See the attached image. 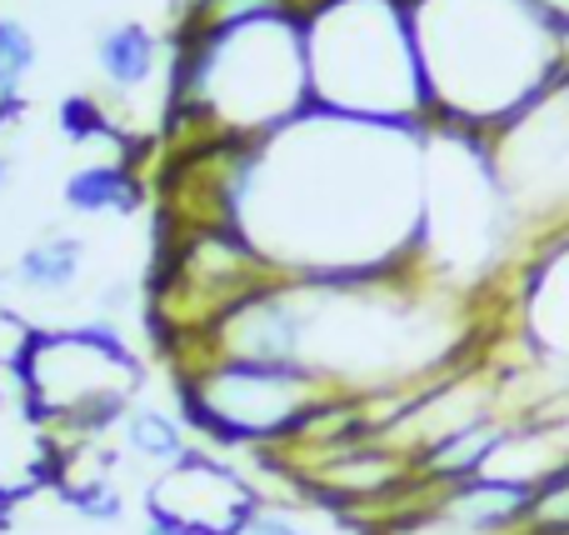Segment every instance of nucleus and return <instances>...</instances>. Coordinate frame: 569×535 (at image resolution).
Here are the masks:
<instances>
[{
    "label": "nucleus",
    "instance_id": "16",
    "mask_svg": "<svg viewBox=\"0 0 569 535\" xmlns=\"http://www.w3.org/2000/svg\"><path fill=\"white\" fill-rule=\"evenodd\" d=\"M30 70H36V36L20 20L0 16V90H20Z\"/></svg>",
    "mask_w": 569,
    "mask_h": 535
},
{
    "label": "nucleus",
    "instance_id": "20",
    "mask_svg": "<svg viewBox=\"0 0 569 535\" xmlns=\"http://www.w3.org/2000/svg\"><path fill=\"white\" fill-rule=\"evenodd\" d=\"M315 6H320V0H290V10H295V16H310Z\"/></svg>",
    "mask_w": 569,
    "mask_h": 535
},
{
    "label": "nucleus",
    "instance_id": "6",
    "mask_svg": "<svg viewBox=\"0 0 569 535\" xmlns=\"http://www.w3.org/2000/svg\"><path fill=\"white\" fill-rule=\"evenodd\" d=\"M340 386L310 366L196 356L180 376V420L220 450H270L300 430V420Z\"/></svg>",
    "mask_w": 569,
    "mask_h": 535
},
{
    "label": "nucleus",
    "instance_id": "21",
    "mask_svg": "<svg viewBox=\"0 0 569 535\" xmlns=\"http://www.w3.org/2000/svg\"><path fill=\"white\" fill-rule=\"evenodd\" d=\"M6 176H10V160L0 156V190H6Z\"/></svg>",
    "mask_w": 569,
    "mask_h": 535
},
{
    "label": "nucleus",
    "instance_id": "18",
    "mask_svg": "<svg viewBox=\"0 0 569 535\" xmlns=\"http://www.w3.org/2000/svg\"><path fill=\"white\" fill-rule=\"evenodd\" d=\"M146 535H196V531L180 526V521L166 516V511H146Z\"/></svg>",
    "mask_w": 569,
    "mask_h": 535
},
{
    "label": "nucleus",
    "instance_id": "14",
    "mask_svg": "<svg viewBox=\"0 0 569 535\" xmlns=\"http://www.w3.org/2000/svg\"><path fill=\"white\" fill-rule=\"evenodd\" d=\"M56 126H60V136L76 140V146H96V140L116 136V120L106 116V106H100L96 96H66L56 110Z\"/></svg>",
    "mask_w": 569,
    "mask_h": 535
},
{
    "label": "nucleus",
    "instance_id": "11",
    "mask_svg": "<svg viewBox=\"0 0 569 535\" xmlns=\"http://www.w3.org/2000/svg\"><path fill=\"white\" fill-rule=\"evenodd\" d=\"M80 266H86V246L76 236H46L20 256L16 280L26 290H40V296H60L80 280Z\"/></svg>",
    "mask_w": 569,
    "mask_h": 535
},
{
    "label": "nucleus",
    "instance_id": "5",
    "mask_svg": "<svg viewBox=\"0 0 569 535\" xmlns=\"http://www.w3.org/2000/svg\"><path fill=\"white\" fill-rule=\"evenodd\" d=\"M16 376L30 416L50 430V456H66L96 446L130 416L140 360L116 326L96 320L76 330H30L16 350Z\"/></svg>",
    "mask_w": 569,
    "mask_h": 535
},
{
    "label": "nucleus",
    "instance_id": "12",
    "mask_svg": "<svg viewBox=\"0 0 569 535\" xmlns=\"http://www.w3.org/2000/svg\"><path fill=\"white\" fill-rule=\"evenodd\" d=\"M126 426V450L150 466H176L180 456L190 450L186 440V420H176L170 410H156V406H130V416L120 420Z\"/></svg>",
    "mask_w": 569,
    "mask_h": 535
},
{
    "label": "nucleus",
    "instance_id": "9",
    "mask_svg": "<svg viewBox=\"0 0 569 535\" xmlns=\"http://www.w3.org/2000/svg\"><path fill=\"white\" fill-rule=\"evenodd\" d=\"M96 66L106 76L110 90L130 96V90L150 86L160 70V36L140 20H120V26H106L96 40Z\"/></svg>",
    "mask_w": 569,
    "mask_h": 535
},
{
    "label": "nucleus",
    "instance_id": "13",
    "mask_svg": "<svg viewBox=\"0 0 569 535\" xmlns=\"http://www.w3.org/2000/svg\"><path fill=\"white\" fill-rule=\"evenodd\" d=\"M525 535H569V460L555 476H545L530 491V516H525Z\"/></svg>",
    "mask_w": 569,
    "mask_h": 535
},
{
    "label": "nucleus",
    "instance_id": "10",
    "mask_svg": "<svg viewBox=\"0 0 569 535\" xmlns=\"http://www.w3.org/2000/svg\"><path fill=\"white\" fill-rule=\"evenodd\" d=\"M66 206L76 216H130L140 206V176L126 160H96L66 180Z\"/></svg>",
    "mask_w": 569,
    "mask_h": 535
},
{
    "label": "nucleus",
    "instance_id": "22",
    "mask_svg": "<svg viewBox=\"0 0 569 535\" xmlns=\"http://www.w3.org/2000/svg\"><path fill=\"white\" fill-rule=\"evenodd\" d=\"M236 535H256V531H250V526H246V531H236Z\"/></svg>",
    "mask_w": 569,
    "mask_h": 535
},
{
    "label": "nucleus",
    "instance_id": "3",
    "mask_svg": "<svg viewBox=\"0 0 569 535\" xmlns=\"http://www.w3.org/2000/svg\"><path fill=\"white\" fill-rule=\"evenodd\" d=\"M170 110L206 140H266L310 110V60L300 16L180 30Z\"/></svg>",
    "mask_w": 569,
    "mask_h": 535
},
{
    "label": "nucleus",
    "instance_id": "15",
    "mask_svg": "<svg viewBox=\"0 0 569 535\" xmlns=\"http://www.w3.org/2000/svg\"><path fill=\"white\" fill-rule=\"evenodd\" d=\"M66 491V506L76 511L80 521H96V526H116L126 516V501H120L116 480H70Z\"/></svg>",
    "mask_w": 569,
    "mask_h": 535
},
{
    "label": "nucleus",
    "instance_id": "2",
    "mask_svg": "<svg viewBox=\"0 0 569 535\" xmlns=\"http://www.w3.org/2000/svg\"><path fill=\"white\" fill-rule=\"evenodd\" d=\"M430 126L490 140L560 80L535 0H405Z\"/></svg>",
    "mask_w": 569,
    "mask_h": 535
},
{
    "label": "nucleus",
    "instance_id": "8",
    "mask_svg": "<svg viewBox=\"0 0 569 535\" xmlns=\"http://www.w3.org/2000/svg\"><path fill=\"white\" fill-rule=\"evenodd\" d=\"M425 506L440 511L445 521L475 531V535H525L530 516V491L500 476H470L455 486H420Z\"/></svg>",
    "mask_w": 569,
    "mask_h": 535
},
{
    "label": "nucleus",
    "instance_id": "4",
    "mask_svg": "<svg viewBox=\"0 0 569 535\" xmlns=\"http://www.w3.org/2000/svg\"><path fill=\"white\" fill-rule=\"evenodd\" d=\"M305 26L310 106L385 126H430L405 0H320Z\"/></svg>",
    "mask_w": 569,
    "mask_h": 535
},
{
    "label": "nucleus",
    "instance_id": "17",
    "mask_svg": "<svg viewBox=\"0 0 569 535\" xmlns=\"http://www.w3.org/2000/svg\"><path fill=\"white\" fill-rule=\"evenodd\" d=\"M250 531H256V535H305V531L295 526L284 511H276V506H260L256 521H250Z\"/></svg>",
    "mask_w": 569,
    "mask_h": 535
},
{
    "label": "nucleus",
    "instance_id": "19",
    "mask_svg": "<svg viewBox=\"0 0 569 535\" xmlns=\"http://www.w3.org/2000/svg\"><path fill=\"white\" fill-rule=\"evenodd\" d=\"M535 10L550 20V30H565L569 26V0H535Z\"/></svg>",
    "mask_w": 569,
    "mask_h": 535
},
{
    "label": "nucleus",
    "instance_id": "7",
    "mask_svg": "<svg viewBox=\"0 0 569 535\" xmlns=\"http://www.w3.org/2000/svg\"><path fill=\"white\" fill-rule=\"evenodd\" d=\"M266 506L260 491L240 476L230 460H220L216 450L190 446L176 466H166L146 491V511H166L180 526L196 535H236L256 521V511Z\"/></svg>",
    "mask_w": 569,
    "mask_h": 535
},
{
    "label": "nucleus",
    "instance_id": "1",
    "mask_svg": "<svg viewBox=\"0 0 569 535\" xmlns=\"http://www.w3.org/2000/svg\"><path fill=\"white\" fill-rule=\"evenodd\" d=\"M220 210L276 276L375 280L420 270L425 126L305 110L266 140H210Z\"/></svg>",
    "mask_w": 569,
    "mask_h": 535
}]
</instances>
